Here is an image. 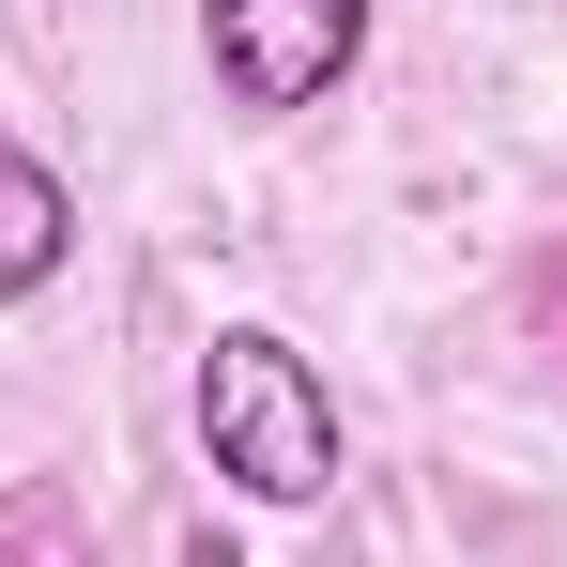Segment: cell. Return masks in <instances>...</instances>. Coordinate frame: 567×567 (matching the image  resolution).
<instances>
[{"instance_id": "1", "label": "cell", "mask_w": 567, "mask_h": 567, "mask_svg": "<svg viewBox=\"0 0 567 567\" xmlns=\"http://www.w3.org/2000/svg\"><path fill=\"white\" fill-rule=\"evenodd\" d=\"M199 461L246 506H322L338 491V383L277 322H215L199 338Z\"/></svg>"}, {"instance_id": "2", "label": "cell", "mask_w": 567, "mask_h": 567, "mask_svg": "<svg viewBox=\"0 0 567 567\" xmlns=\"http://www.w3.org/2000/svg\"><path fill=\"white\" fill-rule=\"evenodd\" d=\"M199 62L246 123H307L369 62V0H199Z\"/></svg>"}, {"instance_id": "3", "label": "cell", "mask_w": 567, "mask_h": 567, "mask_svg": "<svg viewBox=\"0 0 567 567\" xmlns=\"http://www.w3.org/2000/svg\"><path fill=\"white\" fill-rule=\"evenodd\" d=\"M62 261H78V185L31 138H0V307H31Z\"/></svg>"}, {"instance_id": "4", "label": "cell", "mask_w": 567, "mask_h": 567, "mask_svg": "<svg viewBox=\"0 0 567 567\" xmlns=\"http://www.w3.org/2000/svg\"><path fill=\"white\" fill-rule=\"evenodd\" d=\"M0 567H107L93 506H78L62 475H0Z\"/></svg>"}, {"instance_id": "5", "label": "cell", "mask_w": 567, "mask_h": 567, "mask_svg": "<svg viewBox=\"0 0 567 567\" xmlns=\"http://www.w3.org/2000/svg\"><path fill=\"white\" fill-rule=\"evenodd\" d=\"M506 322H522V353H537V369L567 383V230L537 246V261H522V291H506Z\"/></svg>"}, {"instance_id": "6", "label": "cell", "mask_w": 567, "mask_h": 567, "mask_svg": "<svg viewBox=\"0 0 567 567\" xmlns=\"http://www.w3.org/2000/svg\"><path fill=\"white\" fill-rule=\"evenodd\" d=\"M169 567H246V553H230V537H215V522H199V537H185V553H169Z\"/></svg>"}]
</instances>
